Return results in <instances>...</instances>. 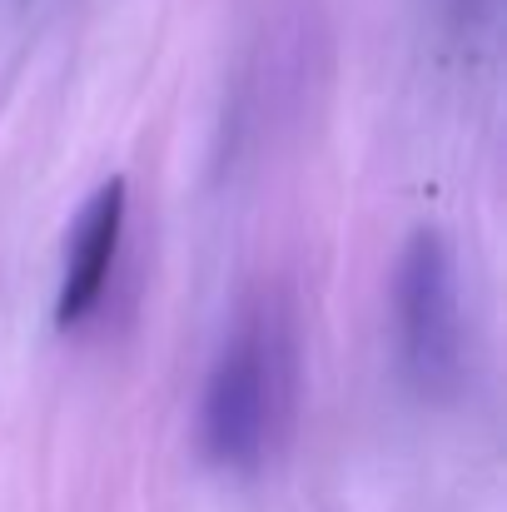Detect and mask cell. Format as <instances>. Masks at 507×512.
<instances>
[{
  "label": "cell",
  "instance_id": "obj_1",
  "mask_svg": "<svg viewBox=\"0 0 507 512\" xmlns=\"http://www.w3.org/2000/svg\"><path fill=\"white\" fill-rule=\"evenodd\" d=\"M403 334L408 363L423 383H443L458 368V294L448 249L438 234H413L403 259Z\"/></svg>",
  "mask_w": 507,
  "mask_h": 512
},
{
  "label": "cell",
  "instance_id": "obj_2",
  "mask_svg": "<svg viewBox=\"0 0 507 512\" xmlns=\"http://www.w3.org/2000/svg\"><path fill=\"white\" fill-rule=\"evenodd\" d=\"M269 423V368L259 343H234L209 383L204 403V443L219 463H249L264 443Z\"/></svg>",
  "mask_w": 507,
  "mask_h": 512
},
{
  "label": "cell",
  "instance_id": "obj_3",
  "mask_svg": "<svg viewBox=\"0 0 507 512\" xmlns=\"http://www.w3.org/2000/svg\"><path fill=\"white\" fill-rule=\"evenodd\" d=\"M120 219H125V184L110 179L95 189V199L85 204L80 224H75V239H70V254H65V284H60V329L80 324L100 294H105V279H110V264H115V249H120Z\"/></svg>",
  "mask_w": 507,
  "mask_h": 512
}]
</instances>
